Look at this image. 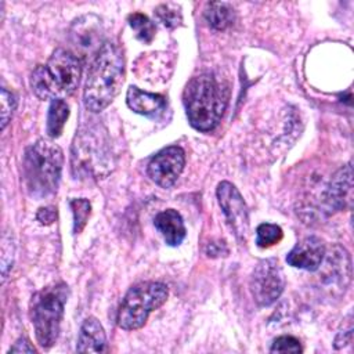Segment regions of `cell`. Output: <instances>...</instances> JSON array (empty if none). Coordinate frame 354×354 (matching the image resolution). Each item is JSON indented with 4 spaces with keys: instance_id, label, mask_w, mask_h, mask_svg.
<instances>
[{
    "instance_id": "cell-27",
    "label": "cell",
    "mask_w": 354,
    "mask_h": 354,
    "mask_svg": "<svg viewBox=\"0 0 354 354\" xmlns=\"http://www.w3.org/2000/svg\"><path fill=\"white\" fill-rule=\"evenodd\" d=\"M35 351H36L35 347L30 346V343L26 337L18 339L17 343L12 347H10V350H8V353H35Z\"/></svg>"
},
{
    "instance_id": "cell-18",
    "label": "cell",
    "mask_w": 354,
    "mask_h": 354,
    "mask_svg": "<svg viewBox=\"0 0 354 354\" xmlns=\"http://www.w3.org/2000/svg\"><path fill=\"white\" fill-rule=\"evenodd\" d=\"M68 116H69V106L64 100L58 98L50 102L47 123H46V131L50 138H57L61 136Z\"/></svg>"
},
{
    "instance_id": "cell-23",
    "label": "cell",
    "mask_w": 354,
    "mask_h": 354,
    "mask_svg": "<svg viewBox=\"0 0 354 354\" xmlns=\"http://www.w3.org/2000/svg\"><path fill=\"white\" fill-rule=\"evenodd\" d=\"M270 351L271 353H301L303 348L300 346L299 339L289 335H283L277 337L272 342Z\"/></svg>"
},
{
    "instance_id": "cell-3",
    "label": "cell",
    "mask_w": 354,
    "mask_h": 354,
    "mask_svg": "<svg viewBox=\"0 0 354 354\" xmlns=\"http://www.w3.org/2000/svg\"><path fill=\"white\" fill-rule=\"evenodd\" d=\"M113 153L106 130L98 123L82 124L71 151V169L76 178L101 180L113 170Z\"/></svg>"
},
{
    "instance_id": "cell-24",
    "label": "cell",
    "mask_w": 354,
    "mask_h": 354,
    "mask_svg": "<svg viewBox=\"0 0 354 354\" xmlns=\"http://www.w3.org/2000/svg\"><path fill=\"white\" fill-rule=\"evenodd\" d=\"M1 129H4L7 126V123L10 122L15 106H17V100L14 97L12 93H10L7 88H1Z\"/></svg>"
},
{
    "instance_id": "cell-25",
    "label": "cell",
    "mask_w": 354,
    "mask_h": 354,
    "mask_svg": "<svg viewBox=\"0 0 354 354\" xmlns=\"http://www.w3.org/2000/svg\"><path fill=\"white\" fill-rule=\"evenodd\" d=\"M1 274H3V279L7 278V272H8V268H11L12 266V257H10L7 260V256L8 254H12L14 253V245L11 242V236L8 238L7 234L3 235V239H1Z\"/></svg>"
},
{
    "instance_id": "cell-1",
    "label": "cell",
    "mask_w": 354,
    "mask_h": 354,
    "mask_svg": "<svg viewBox=\"0 0 354 354\" xmlns=\"http://www.w3.org/2000/svg\"><path fill=\"white\" fill-rule=\"evenodd\" d=\"M228 97V86L214 75L205 72L194 76L183 93L189 124L199 131L216 129L225 111Z\"/></svg>"
},
{
    "instance_id": "cell-13",
    "label": "cell",
    "mask_w": 354,
    "mask_h": 354,
    "mask_svg": "<svg viewBox=\"0 0 354 354\" xmlns=\"http://www.w3.org/2000/svg\"><path fill=\"white\" fill-rule=\"evenodd\" d=\"M353 202V169L351 163L340 167L332 177L325 194V203L329 209L344 210Z\"/></svg>"
},
{
    "instance_id": "cell-19",
    "label": "cell",
    "mask_w": 354,
    "mask_h": 354,
    "mask_svg": "<svg viewBox=\"0 0 354 354\" xmlns=\"http://www.w3.org/2000/svg\"><path fill=\"white\" fill-rule=\"evenodd\" d=\"M129 25L136 32V37L145 44H149L155 37L153 22L141 12H133L129 15Z\"/></svg>"
},
{
    "instance_id": "cell-20",
    "label": "cell",
    "mask_w": 354,
    "mask_h": 354,
    "mask_svg": "<svg viewBox=\"0 0 354 354\" xmlns=\"http://www.w3.org/2000/svg\"><path fill=\"white\" fill-rule=\"evenodd\" d=\"M69 206L73 214V232L79 234L87 224L91 213V205L84 198H75L69 201Z\"/></svg>"
},
{
    "instance_id": "cell-9",
    "label": "cell",
    "mask_w": 354,
    "mask_h": 354,
    "mask_svg": "<svg viewBox=\"0 0 354 354\" xmlns=\"http://www.w3.org/2000/svg\"><path fill=\"white\" fill-rule=\"evenodd\" d=\"M69 43L79 59H88L98 54L104 46V28L94 14L82 15L73 21L69 29Z\"/></svg>"
},
{
    "instance_id": "cell-2",
    "label": "cell",
    "mask_w": 354,
    "mask_h": 354,
    "mask_svg": "<svg viewBox=\"0 0 354 354\" xmlns=\"http://www.w3.org/2000/svg\"><path fill=\"white\" fill-rule=\"evenodd\" d=\"M124 82V57L122 50L105 41L91 62L83 101L86 109L100 112L105 109L119 94Z\"/></svg>"
},
{
    "instance_id": "cell-8",
    "label": "cell",
    "mask_w": 354,
    "mask_h": 354,
    "mask_svg": "<svg viewBox=\"0 0 354 354\" xmlns=\"http://www.w3.org/2000/svg\"><path fill=\"white\" fill-rule=\"evenodd\" d=\"M285 288L283 272L279 263L275 259L261 260L253 270L249 281V289L253 300L261 306L267 307L275 303Z\"/></svg>"
},
{
    "instance_id": "cell-5",
    "label": "cell",
    "mask_w": 354,
    "mask_h": 354,
    "mask_svg": "<svg viewBox=\"0 0 354 354\" xmlns=\"http://www.w3.org/2000/svg\"><path fill=\"white\" fill-rule=\"evenodd\" d=\"M80 75V59L72 51L57 48L46 65H39L32 72L30 87L40 100H62L75 93Z\"/></svg>"
},
{
    "instance_id": "cell-17",
    "label": "cell",
    "mask_w": 354,
    "mask_h": 354,
    "mask_svg": "<svg viewBox=\"0 0 354 354\" xmlns=\"http://www.w3.org/2000/svg\"><path fill=\"white\" fill-rule=\"evenodd\" d=\"M205 18L207 24L216 30H224L234 24L235 12L230 3L214 1L209 3L205 8Z\"/></svg>"
},
{
    "instance_id": "cell-15",
    "label": "cell",
    "mask_w": 354,
    "mask_h": 354,
    "mask_svg": "<svg viewBox=\"0 0 354 354\" xmlns=\"http://www.w3.org/2000/svg\"><path fill=\"white\" fill-rule=\"evenodd\" d=\"M153 225L169 246H178L185 238V225L181 214L174 209H166L153 218Z\"/></svg>"
},
{
    "instance_id": "cell-11",
    "label": "cell",
    "mask_w": 354,
    "mask_h": 354,
    "mask_svg": "<svg viewBox=\"0 0 354 354\" xmlns=\"http://www.w3.org/2000/svg\"><path fill=\"white\" fill-rule=\"evenodd\" d=\"M185 165L183 148L171 145L159 151L148 163V176L162 188H170L180 177Z\"/></svg>"
},
{
    "instance_id": "cell-21",
    "label": "cell",
    "mask_w": 354,
    "mask_h": 354,
    "mask_svg": "<svg viewBox=\"0 0 354 354\" xmlns=\"http://www.w3.org/2000/svg\"><path fill=\"white\" fill-rule=\"evenodd\" d=\"M283 236L282 228L277 224L263 223L256 230V243L259 248H270L278 243Z\"/></svg>"
},
{
    "instance_id": "cell-22",
    "label": "cell",
    "mask_w": 354,
    "mask_h": 354,
    "mask_svg": "<svg viewBox=\"0 0 354 354\" xmlns=\"http://www.w3.org/2000/svg\"><path fill=\"white\" fill-rule=\"evenodd\" d=\"M156 17L159 18V21L166 26V28H176L181 24L183 17H181V11L177 6L171 4V3H166V4H160L156 7L155 10Z\"/></svg>"
},
{
    "instance_id": "cell-10",
    "label": "cell",
    "mask_w": 354,
    "mask_h": 354,
    "mask_svg": "<svg viewBox=\"0 0 354 354\" xmlns=\"http://www.w3.org/2000/svg\"><path fill=\"white\" fill-rule=\"evenodd\" d=\"M216 194L230 228L239 242H245L249 234V213L241 192L230 181H221Z\"/></svg>"
},
{
    "instance_id": "cell-6",
    "label": "cell",
    "mask_w": 354,
    "mask_h": 354,
    "mask_svg": "<svg viewBox=\"0 0 354 354\" xmlns=\"http://www.w3.org/2000/svg\"><path fill=\"white\" fill-rule=\"evenodd\" d=\"M66 300L68 286L64 282L41 289L32 300L30 318L36 340L43 348H50L58 339Z\"/></svg>"
},
{
    "instance_id": "cell-12",
    "label": "cell",
    "mask_w": 354,
    "mask_h": 354,
    "mask_svg": "<svg viewBox=\"0 0 354 354\" xmlns=\"http://www.w3.org/2000/svg\"><path fill=\"white\" fill-rule=\"evenodd\" d=\"M326 254L325 243L318 236H306L288 253L286 263L306 271H317Z\"/></svg>"
},
{
    "instance_id": "cell-26",
    "label": "cell",
    "mask_w": 354,
    "mask_h": 354,
    "mask_svg": "<svg viewBox=\"0 0 354 354\" xmlns=\"http://www.w3.org/2000/svg\"><path fill=\"white\" fill-rule=\"evenodd\" d=\"M36 218L40 221V224H44V225H50L55 221L57 218V209L55 207H51V206H47V207H41L39 209L37 214H36Z\"/></svg>"
},
{
    "instance_id": "cell-7",
    "label": "cell",
    "mask_w": 354,
    "mask_h": 354,
    "mask_svg": "<svg viewBox=\"0 0 354 354\" xmlns=\"http://www.w3.org/2000/svg\"><path fill=\"white\" fill-rule=\"evenodd\" d=\"M169 289L162 282L147 281L134 285L123 297L118 310V325L124 330L144 326L148 315L159 308L167 299Z\"/></svg>"
},
{
    "instance_id": "cell-14",
    "label": "cell",
    "mask_w": 354,
    "mask_h": 354,
    "mask_svg": "<svg viewBox=\"0 0 354 354\" xmlns=\"http://www.w3.org/2000/svg\"><path fill=\"white\" fill-rule=\"evenodd\" d=\"M126 102L133 112L152 119L162 115L166 108V98L163 95L144 91L136 86L127 88Z\"/></svg>"
},
{
    "instance_id": "cell-16",
    "label": "cell",
    "mask_w": 354,
    "mask_h": 354,
    "mask_svg": "<svg viewBox=\"0 0 354 354\" xmlns=\"http://www.w3.org/2000/svg\"><path fill=\"white\" fill-rule=\"evenodd\" d=\"M77 353H104L106 351V335L94 317H88L83 321L77 337Z\"/></svg>"
},
{
    "instance_id": "cell-4",
    "label": "cell",
    "mask_w": 354,
    "mask_h": 354,
    "mask_svg": "<svg viewBox=\"0 0 354 354\" xmlns=\"http://www.w3.org/2000/svg\"><path fill=\"white\" fill-rule=\"evenodd\" d=\"M64 165L61 148L47 140H39L26 148L22 160V177L26 191L36 199L57 192Z\"/></svg>"
}]
</instances>
